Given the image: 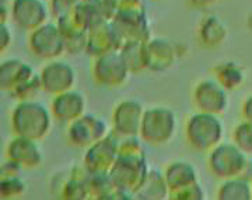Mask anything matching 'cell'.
Returning <instances> with one entry per match:
<instances>
[{"mask_svg": "<svg viewBox=\"0 0 252 200\" xmlns=\"http://www.w3.org/2000/svg\"><path fill=\"white\" fill-rule=\"evenodd\" d=\"M112 24L126 41H146L149 36L146 7L142 0H119Z\"/></svg>", "mask_w": 252, "mask_h": 200, "instance_id": "obj_1", "label": "cell"}, {"mask_svg": "<svg viewBox=\"0 0 252 200\" xmlns=\"http://www.w3.org/2000/svg\"><path fill=\"white\" fill-rule=\"evenodd\" d=\"M31 51H34L39 57H54L66 49L64 38L58 24L45 23L35 29H32L30 35Z\"/></svg>", "mask_w": 252, "mask_h": 200, "instance_id": "obj_2", "label": "cell"}, {"mask_svg": "<svg viewBox=\"0 0 252 200\" xmlns=\"http://www.w3.org/2000/svg\"><path fill=\"white\" fill-rule=\"evenodd\" d=\"M11 17L20 27L35 29L45 24L48 11L41 0H13Z\"/></svg>", "mask_w": 252, "mask_h": 200, "instance_id": "obj_3", "label": "cell"}, {"mask_svg": "<svg viewBox=\"0 0 252 200\" xmlns=\"http://www.w3.org/2000/svg\"><path fill=\"white\" fill-rule=\"evenodd\" d=\"M199 36L207 46H217L224 42L227 28L224 23L216 16H207L199 26Z\"/></svg>", "mask_w": 252, "mask_h": 200, "instance_id": "obj_4", "label": "cell"}, {"mask_svg": "<svg viewBox=\"0 0 252 200\" xmlns=\"http://www.w3.org/2000/svg\"><path fill=\"white\" fill-rule=\"evenodd\" d=\"M219 67V77L221 84H224L228 88H237L240 87L244 82V72L238 64L233 62H225L221 63Z\"/></svg>", "mask_w": 252, "mask_h": 200, "instance_id": "obj_5", "label": "cell"}, {"mask_svg": "<svg viewBox=\"0 0 252 200\" xmlns=\"http://www.w3.org/2000/svg\"><path fill=\"white\" fill-rule=\"evenodd\" d=\"M234 139L244 153H252V122L247 120L240 123L235 129Z\"/></svg>", "mask_w": 252, "mask_h": 200, "instance_id": "obj_6", "label": "cell"}, {"mask_svg": "<svg viewBox=\"0 0 252 200\" xmlns=\"http://www.w3.org/2000/svg\"><path fill=\"white\" fill-rule=\"evenodd\" d=\"M80 1L81 0H54L52 10L58 17H61L63 14H67L69 11H72L73 7Z\"/></svg>", "mask_w": 252, "mask_h": 200, "instance_id": "obj_7", "label": "cell"}, {"mask_svg": "<svg viewBox=\"0 0 252 200\" xmlns=\"http://www.w3.org/2000/svg\"><path fill=\"white\" fill-rule=\"evenodd\" d=\"M11 32H10V29L6 26V23H3L1 24V51H4V48L9 45L10 41H7V38L11 39V35H10Z\"/></svg>", "mask_w": 252, "mask_h": 200, "instance_id": "obj_8", "label": "cell"}, {"mask_svg": "<svg viewBox=\"0 0 252 200\" xmlns=\"http://www.w3.org/2000/svg\"><path fill=\"white\" fill-rule=\"evenodd\" d=\"M243 112H244V116L247 120H250L252 122V95L248 98V100L244 102V107H243Z\"/></svg>", "mask_w": 252, "mask_h": 200, "instance_id": "obj_9", "label": "cell"}, {"mask_svg": "<svg viewBox=\"0 0 252 200\" xmlns=\"http://www.w3.org/2000/svg\"><path fill=\"white\" fill-rule=\"evenodd\" d=\"M195 6H198V7H206V6H210V4H213L216 0H190Z\"/></svg>", "mask_w": 252, "mask_h": 200, "instance_id": "obj_10", "label": "cell"}]
</instances>
